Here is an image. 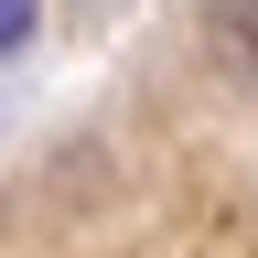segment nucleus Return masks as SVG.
Returning <instances> with one entry per match:
<instances>
[{
	"label": "nucleus",
	"instance_id": "obj_1",
	"mask_svg": "<svg viewBox=\"0 0 258 258\" xmlns=\"http://www.w3.org/2000/svg\"><path fill=\"white\" fill-rule=\"evenodd\" d=\"M205 32H215V54L258 86V0H215V11H205Z\"/></svg>",
	"mask_w": 258,
	"mask_h": 258
},
{
	"label": "nucleus",
	"instance_id": "obj_2",
	"mask_svg": "<svg viewBox=\"0 0 258 258\" xmlns=\"http://www.w3.org/2000/svg\"><path fill=\"white\" fill-rule=\"evenodd\" d=\"M32 32H43V0H0V64H11Z\"/></svg>",
	"mask_w": 258,
	"mask_h": 258
}]
</instances>
